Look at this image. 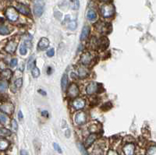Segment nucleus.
I'll return each instance as SVG.
<instances>
[{"instance_id":"nucleus-18","label":"nucleus","mask_w":156,"mask_h":155,"mask_svg":"<svg viewBox=\"0 0 156 155\" xmlns=\"http://www.w3.org/2000/svg\"><path fill=\"white\" fill-rule=\"evenodd\" d=\"M89 72L88 69H86L84 66H81L78 69V75H79L80 78H84L86 76H88Z\"/></svg>"},{"instance_id":"nucleus-24","label":"nucleus","mask_w":156,"mask_h":155,"mask_svg":"<svg viewBox=\"0 0 156 155\" xmlns=\"http://www.w3.org/2000/svg\"><path fill=\"white\" fill-rule=\"evenodd\" d=\"M11 135V132L5 128H0V137H6Z\"/></svg>"},{"instance_id":"nucleus-46","label":"nucleus","mask_w":156,"mask_h":155,"mask_svg":"<svg viewBox=\"0 0 156 155\" xmlns=\"http://www.w3.org/2000/svg\"><path fill=\"white\" fill-rule=\"evenodd\" d=\"M101 1H102V2H104V3H108L110 0H101Z\"/></svg>"},{"instance_id":"nucleus-21","label":"nucleus","mask_w":156,"mask_h":155,"mask_svg":"<svg viewBox=\"0 0 156 155\" xmlns=\"http://www.w3.org/2000/svg\"><path fill=\"white\" fill-rule=\"evenodd\" d=\"M34 12H35L36 17H41L43 13V6H40V5H36L34 8Z\"/></svg>"},{"instance_id":"nucleus-25","label":"nucleus","mask_w":156,"mask_h":155,"mask_svg":"<svg viewBox=\"0 0 156 155\" xmlns=\"http://www.w3.org/2000/svg\"><path fill=\"white\" fill-rule=\"evenodd\" d=\"M9 121V118L6 115V113H0V123L2 124H6Z\"/></svg>"},{"instance_id":"nucleus-13","label":"nucleus","mask_w":156,"mask_h":155,"mask_svg":"<svg viewBox=\"0 0 156 155\" xmlns=\"http://www.w3.org/2000/svg\"><path fill=\"white\" fill-rule=\"evenodd\" d=\"M85 101L82 98H77V99L74 100V102H73V106L74 107L75 109L77 110H80L83 109L85 106Z\"/></svg>"},{"instance_id":"nucleus-29","label":"nucleus","mask_w":156,"mask_h":155,"mask_svg":"<svg viewBox=\"0 0 156 155\" xmlns=\"http://www.w3.org/2000/svg\"><path fill=\"white\" fill-rule=\"evenodd\" d=\"M27 45L25 43H23V44H21V46H20V53H21V55L22 56H25L27 54Z\"/></svg>"},{"instance_id":"nucleus-22","label":"nucleus","mask_w":156,"mask_h":155,"mask_svg":"<svg viewBox=\"0 0 156 155\" xmlns=\"http://www.w3.org/2000/svg\"><path fill=\"white\" fill-rule=\"evenodd\" d=\"M1 76L4 79H9L12 76V72L9 70H4L3 73H1Z\"/></svg>"},{"instance_id":"nucleus-2","label":"nucleus","mask_w":156,"mask_h":155,"mask_svg":"<svg viewBox=\"0 0 156 155\" xmlns=\"http://www.w3.org/2000/svg\"><path fill=\"white\" fill-rule=\"evenodd\" d=\"M6 18L10 21H17L18 19V13L17 10L15 9L14 7H8L6 9V12H5Z\"/></svg>"},{"instance_id":"nucleus-1","label":"nucleus","mask_w":156,"mask_h":155,"mask_svg":"<svg viewBox=\"0 0 156 155\" xmlns=\"http://www.w3.org/2000/svg\"><path fill=\"white\" fill-rule=\"evenodd\" d=\"M101 14L105 18H109L112 17L115 13V8L112 4H105L101 7Z\"/></svg>"},{"instance_id":"nucleus-39","label":"nucleus","mask_w":156,"mask_h":155,"mask_svg":"<svg viewBox=\"0 0 156 155\" xmlns=\"http://www.w3.org/2000/svg\"><path fill=\"white\" fill-rule=\"evenodd\" d=\"M54 55H55V51H54L53 48H51L50 50H48L47 52V56L48 57H52Z\"/></svg>"},{"instance_id":"nucleus-7","label":"nucleus","mask_w":156,"mask_h":155,"mask_svg":"<svg viewBox=\"0 0 156 155\" xmlns=\"http://www.w3.org/2000/svg\"><path fill=\"white\" fill-rule=\"evenodd\" d=\"M17 41H15V40L9 41L5 47V51L6 52L10 53V54L14 53L16 49H17Z\"/></svg>"},{"instance_id":"nucleus-42","label":"nucleus","mask_w":156,"mask_h":155,"mask_svg":"<svg viewBox=\"0 0 156 155\" xmlns=\"http://www.w3.org/2000/svg\"><path fill=\"white\" fill-rule=\"evenodd\" d=\"M66 136L67 138H69L70 136V129L66 130Z\"/></svg>"},{"instance_id":"nucleus-9","label":"nucleus","mask_w":156,"mask_h":155,"mask_svg":"<svg viewBox=\"0 0 156 155\" xmlns=\"http://www.w3.org/2000/svg\"><path fill=\"white\" fill-rule=\"evenodd\" d=\"M0 109H1V111L6 114H13V112L14 111V107L13 105V104L9 102L3 104L0 107Z\"/></svg>"},{"instance_id":"nucleus-12","label":"nucleus","mask_w":156,"mask_h":155,"mask_svg":"<svg viewBox=\"0 0 156 155\" xmlns=\"http://www.w3.org/2000/svg\"><path fill=\"white\" fill-rule=\"evenodd\" d=\"M92 56L91 55V53L89 52H85L81 56V59H80V62L82 63L83 65H89L92 61Z\"/></svg>"},{"instance_id":"nucleus-16","label":"nucleus","mask_w":156,"mask_h":155,"mask_svg":"<svg viewBox=\"0 0 156 155\" xmlns=\"http://www.w3.org/2000/svg\"><path fill=\"white\" fill-rule=\"evenodd\" d=\"M3 23H4V19L0 17V34H3V35L9 34V28H8L6 25H4Z\"/></svg>"},{"instance_id":"nucleus-37","label":"nucleus","mask_w":156,"mask_h":155,"mask_svg":"<svg viewBox=\"0 0 156 155\" xmlns=\"http://www.w3.org/2000/svg\"><path fill=\"white\" fill-rule=\"evenodd\" d=\"M17 65V59H11V61H10V62H9V66H10L12 68H13L15 67Z\"/></svg>"},{"instance_id":"nucleus-20","label":"nucleus","mask_w":156,"mask_h":155,"mask_svg":"<svg viewBox=\"0 0 156 155\" xmlns=\"http://www.w3.org/2000/svg\"><path fill=\"white\" fill-rule=\"evenodd\" d=\"M9 141L6 139H0V150H6L9 147Z\"/></svg>"},{"instance_id":"nucleus-35","label":"nucleus","mask_w":156,"mask_h":155,"mask_svg":"<svg viewBox=\"0 0 156 155\" xmlns=\"http://www.w3.org/2000/svg\"><path fill=\"white\" fill-rule=\"evenodd\" d=\"M23 85V79L22 78H19L16 81H15V86L17 87V88H21Z\"/></svg>"},{"instance_id":"nucleus-40","label":"nucleus","mask_w":156,"mask_h":155,"mask_svg":"<svg viewBox=\"0 0 156 155\" xmlns=\"http://www.w3.org/2000/svg\"><path fill=\"white\" fill-rule=\"evenodd\" d=\"M18 118H19V119L21 120V121L24 119V115L22 114V111H19V113H18Z\"/></svg>"},{"instance_id":"nucleus-19","label":"nucleus","mask_w":156,"mask_h":155,"mask_svg":"<svg viewBox=\"0 0 156 155\" xmlns=\"http://www.w3.org/2000/svg\"><path fill=\"white\" fill-rule=\"evenodd\" d=\"M68 86V76L66 74H64L62 76V79H61V87H62V90L65 91L67 89Z\"/></svg>"},{"instance_id":"nucleus-17","label":"nucleus","mask_w":156,"mask_h":155,"mask_svg":"<svg viewBox=\"0 0 156 155\" xmlns=\"http://www.w3.org/2000/svg\"><path fill=\"white\" fill-rule=\"evenodd\" d=\"M89 33H90V28H89V26H84L82 29L81 34H80V40H81V41L85 40L86 38L88 37Z\"/></svg>"},{"instance_id":"nucleus-10","label":"nucleus","mask_w":156,"mask_h":155,"mask_svg":"<svg viewBox=\"0 0 156 155\" xmlns=\"http://www.w3.org/2000/svg\"><path fill=\"white\" fill-rule=\"evenodd\" d=\"M124 154L126 155H133L134 154V150H135V146L134 144L132 143H127L125 144L123 148Z\"/></svg>"},{"instance_id":"nucleus-32","label":"nucleus","mask_w":156,"mask_h":155,"mask_svg":"<svg viewBox=\"0 0 156 155\" xmlns=\"http://www.w3.org/2000/svg\"><path fill=\"white\" fill-rule=\"evenodd\" d=\"M111 108H112V103L111 102H106V104H104L102 106V109L103 111H109Z\"/></svg>"},{"instance_id":"nucleus-15","label":"nucleus","mask_w":156,"mask_h":155,"mask_svg":"<svg viewBox=\"0 0 156 155\" xmlns=\"http://www.w3.org/2000/svg\"><path fill=\"white\" fill-rule=\"evenodd\" d=\"M49 45V41L46 38H41V40L39 41V44H38V48L39 50H44L46 49Z\"/></svg>"},{"instance_id":"nucleus-45","label":"nucleus","mask_w":156,"mask_h":155,"mask_svg":"<svg viewBox=\"0 0 156 155\" xmlns=\"http://www.w3.org/2000/svg\"><path fill=\"white\" fill-rule=\"evenodd\" d=\"M21 154H28V153L25 152V151H23V150H21Z\"/></svg>"},{"instance_id":"nucleus-43","label":"nucleus","mask_w":156,"mask_h":155,"mask_svg":"<svg viewBox=\"0 0 156 155\" xmlns=\"http://www.w3.org/2000/svg\"><path fill=\"white\" fill-rule=\"evenodd\" d=\"M41 115H44V116H48V115L47 111H43L42 112H41Z\"/></svg>"},{"instance_id":"nucleus-31","label":"nucleus","mask_w":156,"mask_h":155,"mask_svg":"<svg viewBox=\"0 0 156 155\" xmlns=\"http://www.w3.org/2000/svg\"><path fill=\"white\" fill-rule=\"evenodd\" d=\"M18 129V125L17 122L15 119H13L11 121V129L13 130V132H17Z\"/></svg>"},{"instance_id":"nucleus-34","label":"nucleus","mask_w":156,"mask_h":155,"mask_svg":"<svg viewBox=\"0 0 156 155\" xmlns=\"http://www.w3.org/2000/svg\"><path fill=\"white\" fill-rule=\"evenodd\" d=\"M68 28L72 30L76 29L77 28V23H76V21H71L70 23L69 24V25H68Z\"/></svg>"},{"instance_id":"nucleus-8","label":"nucleus","mask_w":156,"mask_h":155,"mask_svg":"<svg viewBox=\"0 0 156 155\" xmlns=\"http://www.w3.org/2000/svg\"><path fill=\"white\" fill-rule=\"evenodd\" d=\"M75 123H77V125H83L86 123L87 121V115H86L85 112H83V111H80L79 113H77L76 115H75Z\"/></svg>"},{"instance_id":"nucleus-14","label":"nucleus","mask_w":156,"mask_h":155,"mask_svg":"<svg viewBox=\"0 0 156 155\" xmlns=\"http://www.w3.org/2000/svg\"><path fill=\"white\" fill-rule=\"evenodd\" d=\"M97 137L98 135L95 134V133H92L90 136H88V137L85 140V145H84V146H85L86 148L90 147L92 145V143H94V141L97 140Z\"/></svg>"},{"instance_id":"nucleus-28","label":"nucleus","mask_w":156,"mask_h":155,"mask_svg":"<svg viewBox=\"0 0 156 155\" xmlns=\"http://www.w3.org/2000/svg\"><path fill=\"white\" fill-rule=\"evenodd\" d=\"M71 7H72V9H75V10H77V9H79V1H78V0H71Z\"/></svg>"},{"instance_id":"nucleus-3","label":"nucleus","mask_w":156,"mask_h":155,"mask_svg":"<svg viewBox=\"0 0 156 155\" xmlns=\"http://www.w3.org/2000/svg\"><path fill=\"white\" fill-rule=\"evenodd\" d=\"M95 27L100 33L109 34V33H110L111 24H107V23H103V22H98V23L95 24Z\"/></svg>"},{"instance_id":"nucleus-26","label":"nucleus","mask_w":156,"mask_h":155,"mask_svg":"<svg viewBox=\"0 0 156 155\" xmlns=\"http://www.w3.org/2000/svg\"><path fill=\"white\" fill-rule=\"evenodd\" d=\"M8 88V83L4 80H0V92H5Z\"/></svg>"},{"instance_id":"nucleus-27","label":"nucleus","mask_w":156,"mask_h":155,"mask_svg":"<svg viewBox=\"0 0 156 155\" xmlns=\"http://www.w3.org/2000/svg\"><path fill=\"white\" fill-rule=\"evenodd\" d=\"M31 74H32L33 77H35V78L39 77L40 76V70H39V68L36 67V66H34L31 69Z\"/></svg>"},{"instance_id":"nucleus-30","label":"nucleus","mask_w":156,"mask_h":155,"mask_svg":"<svg viewBox=\"0 0 156 155\" xmlns=\"http://www.w3.org/2000/svg\"><path fill=\"white\" fill-rule=\"evenodd\" d=\"M147 154L148 155H156V146H150L147 151Z\"/></svg>"},{"instance_id":"nucleus-6","label":"nucleus","mask_w":156,"mask_h":155,"mask_svg":"<svg viewBox=\"0 0 156 155\" xmlns=\"http://www.w3.org/2000/svg\"><path fill=\"white\" fill-rule=\"evenodd\" d=\"M99 84L95 82H91L86 87V92L89 95L94 94L95 92H98Z\"/></svg>"},{"instance_id":"nucleus-4","label":"nucleus","mask_w":156,"mask_h":155,"mask_svg":"<svg viewBox=\"0 0 156 155\" xmlns=\"http://www.w3.org/2000/svg\"><path fill=\"white\" fill-rule=\"evenodd\" d=\"M79 92V88L77 87V85L76 83H72L70 86V87L68 88L67 95L70 98H75L78 96Z\"/></svg>"},{"instance_id":"nucleus-38","label":"nucleus","mask_w":156,"mask_h":155,"mask_svg":"<svg viewBox=\"0 0 156 155\" xmlns=\"http://www.w3.org/2000/svg\"><path fill=\"white\" fill-rule=\"evenodd\" d=\"M53 147H54V149L56 151H58L59 153H62V150L60 148V146H59V144H57V143H54L53 144Z\"/></svg>"},{"instance_id":"nucleus-5","label":"nucleus","mask_w":156,"mask_h":155,"mask_svg":"<svg viewBox=\"0 0 156 155\" xmlns=\"http://www.w3.org/2000/svg\"><path fill=\"white\" fill-rule=\"evenodd\" d=\"M109 41L106 37H102L98 40H97V48L100 49L102 51L106 50L107 48L109 47Z\"/></svg>"},{"instance_id":"nucleus-41","label":"nucleus","mask_w":156,"mask_h":155,"mask_svg":"<svg viewBox=\"0 0 156 155\" xmlns=\"http://www.w3.org/2000/svg\"><path fill=\"white\" fill-rule=\"evenodd\" d=\"M107 154H109V155H112V154H114V155H117L118 154V153L117 152H113V150H109V152L107 153Z\"/></svg>"},{"instance_id":"nucleus-11","label":"nucleus","mask_w":156,"mask_h":155,"mask_svg":"<svg viewBox=\"0 0 156 155\" xmlns=\"http://www.w3.org/2000/svg\"><path fill=\"white\" fill-rule=\"evenodd\" d=\"M17 9L23 15H25V16L31 15V9L27 5H24L22 3H18L17 6Z\"/></svg>"},{"instance_id":"nucleus-33","label":"nucleus","mask_w":156,"mask_h":155,"mask_svg":"<svg viewBox=\"0 0 156 155\" xmlns=\"http://www.w3.org/2000/svg\"><path fill=\"white\" fill-rule=\"evenodd\" d=\"M35 59H34V57L32 56V57L29 59L27 68H28L29 70H31L34 66H35Z\"/></svg>"},{"instance_id":"nucleus-44","label":"nucleus","mask_w":156,"mask_h":155,"mask_svg":"<svg viewBox=\"0 0 156 155\" xmlns=\"http://www.w3.org/2000/svg\"><path fill=\"white\" fill-rule=\"evenodd\" d=\"M39 93H41V94H43V95H46V93L44 92V91H41V90H39Z\"/></svg>"},{"instance_id":"nucleus-23","label":"nucleus","mask_w":156,"mask_h":155,"mask_svg":"<svg viewBox=\"0 0 156 155\" xmlns=\"http://www.w3.org/2000/svg\"><path fill=\"white\" fill-rule=\"evenodd\" d=\"M87 17L89 21H93L94 20H96V18H97V15H96V13L94 12V10H92V9H90L88 10V12L87 13Z\"/></svg>"},{"instance_id":"nucleus-36","label":"nucleus","mask_w":156,"mask_h":155,"mask_svg":"<svg viewBox=\"0 0 156 155\" xmlns=\"http://www.w3.org/2000/svg\"><path fill=\"white\" fill-rule=\"evenodd\" d=\"M78 146H79L80 150L81 151V153H82V154H88V152L86 151L85 147L83 146L81 143H79V144H78Z\"/></svg>"}]
</instances>
